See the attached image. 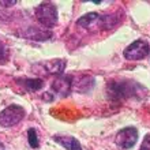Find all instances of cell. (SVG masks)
Segmentation results:
<instances>
[{
	"label": "cell",
	"instance_id": "1",
	"mask_svg": "<svg viewBox=\"0 0 150 150\" xmlns=\"http://www.w3.org/2000/svg\"><path fill=\"white\" fill-rule=\"evenodd\" d=\"M36 18L45 28H53L57 23V8L55 4L45 1L36 8Z\"/></svg>",
	"mask_w": 150,
	"mask_h": 150
},
{
	"label": "cell",
	"instance_id": "10",
	"mask_svg": "<svg viewBox=\"0 0 150 150\" xmlns=\"http://www.w3.org/2000/svg\"><path fill=\"white\" fill-rule=\"evenodd\" d=\"M18 82L28 91H37L44 86V81L40 78H33V79L23 78V79H18Z\"/></svg>",
	"mask_w": 150,
	"mask_h": 150
},
{
	"label": "cell",
	"instance_id": "15",
	"mask_svg": "<svg viewBox=\"0 0 150 150\" xmlns=\"http://www.w3.org/2000/svg\"><path fill=\"white\" fill-rule=\"evenodd\" d=\"M15 4H16V0H11V1H3V0H0V6L8 7V6H15Z\"/></svg>",
	"mask_w": 150,
	"mask_h": 150
},
{
	"label": "cell",
	"instance_id": "12",
	"mask_svg": "<svg viewBox=\"0 0 150 150\" xmlns=\"http://www.w3.org/2000/svg\"><path fill=\"white\" fill-rule=\"evenodd\" d=\"M28 139H29V143H30V146L33 147V149H37L38 147V138H37V132L34 128H30V130L28 131Z\"/></svg>",
	"mask_w": 150,
	"mask_h": 150
},
{
	"label": "cell",
	"instance_id": "9",
	"mask_svg": "<svg viewBox=\"0 0 150 150\" xmlns=\"http://www.w3.org/2000/svg\"><path fill=\"white\" fill-rule=\"evenodd\" d=\"M53 139L67 150H82L81 143L75 138H71V137H55Z\"/></svg>",
	"mask_w": 150,
	"mask_h": 150
},
{
	"label": "cell",
	"instance_id": "11",
	"mask_svg": "<svg viewBox=\"0 0 150 150\" xmlns=\"http://www.w3.org/2000/svg\"><path fill=\"white\" fill-rule=\"evenodd\" d=\"M26 37H30L32 40H36V41H44V40H48L52 37L51 32H44V30H38L36 28H30L28 30V34Z\"/></svg>",
	"mask_w": 150,
	"mask_h": 150
},
{
	"label": "cell",
	"instance_id": "6",
	"mask_svg": "<svg viewBox=\"0 0 150 150\" xmlns=\"http://www.w3.org/2000/svg\"><path fill=\"white\" fill-rule=\"evenodd\" d=\"M150 52L149 44L143 40H138V41H134V42L128 45L124 51V57L127 60H141L145 59Z\"/></svg>",
	"mask_w": 150,
	"mask_h": 150
},
{
	"label": "cell",
	"instance_id": "8",
	"mask_svg": "<svg viewBox=\"0 0 150 150\" xmlns=\"http://www.w3.org/2000/svg\"><path fill=\"white\" fill-rule=\"evenodd\" d=\"M44 68L47 70L48 74L52 75H60L63 74L64 68H66V62L62 59H55V60H48L42 64Z\"/></svg>",
	"mask_w": 150,
	"mask_h": 150
},
{
	"label": "cell",
	"instance_id": "14",
	"mask_svg": "<svg viewBox=\"0 0 150 150\" xmlns=\"http://www.w3.org/2000/svg\"><path fill=\"white\" fill-rule=\"evenodd\" d=\"M139 150H150V134H147L143 139L142 145H141V149Z\"/></svg>",
	"mask_w": 150,
	"mask_h": 150
},
{
	"label": "cell",
	"instance_id": "16",
	"mask_svg": "<svg viewBox=\"0 0 150 150\" xmlns=\"http://www.w3.org/2000/svg\"><path fill=\"white\" fill-rule=\"evenodd\" d=\"M0 150H4V146H3V143H0Z\"/></svg>",
	"mask_w": 150,
	"mask_h": 150
},
{
	"label": "cell",
	"instance_id": "5",
	"mask_svg": "<svg viewBox=\"0 0 150 150\" xmlns=\"http://www.w3.org/2000/svg\"><path fill=\"white\" fill-rule=\"evenodd\" d=\"M138 141V130L135 127H126L117 132L115 142L120 149H131Z\"/></svg>",
	"mask_w": 150,
	"mask_h": 150
},
{
	"label": "cell",
	"instance_id": "2",
	"mask_svg": "<svg viewBox=\"0 0 150 150\" xmlns=\"http://www.w3.org/2000/svg\"><path fill=\"white\" fill-rule=\"evenodd\" d=\"M138 85L132 82H112L108 86V94L112 100H124L138 93Z\"/></svg>",
	"mask_w": 150,
	"mask_h": 150
},
{
	"label": "cell",
	"instance_id": "13",
	"mask_svg": "<svg viewBox=\"0 0 150 150\" xmlns=\"http://www.w3.org/2000/svg\"><path fill=\"white\" fill-rule=\"evenodd\" d=\"M8 57V52L7 49H6V47H4L3 44L0 42V64H3L6 60H7Z\"/></svg>",
	"mask_w": 150,
	"mask_h": 150
},
{
	"label": "cell",
	"instance_id": "7",
	"mask_svg": "<svg viewBox=\"0 0 150 150\" xmlns=\"http://www.w3.org/2000/svg\"><path fill=\"white\" fill-rule=\"evenodd\" d=\"M72 82H74V76L72 75H59L52 82L51 87L56 94L67 96L72 90Z\"/></svg>",
	"mask_w": 150,
	"mask_h": 150
},
{
	"label": "cell",
	"instance_id": "4",
	"mask_svg": "<svg viewBox=\"0 0 150 150\" xmlns=\"http://www.w3.org/2000/svg\"><path fill=\"white\" fill-rule=\"evenodd\" d=\"M25 117V109L19 105H10L0 112V126L12 127Z\"/></svg>",
	"mask_w": 150,
	"mask_h": 150
},
{
	"label": "cell",
	"instance_id": "3",
	"mask_svg": "<svg viewBox=\"0 0 150 150\" xmlns=\"http://www.w3.org/2000/svg\"><path fill=\"white\" fill-rule=\"evenodd\" d=\"M111 16H103L97 14V12H89L86 15H83L82 18H79L76 25L81 26L83 29H87V30H96V29H108L109 25H108V21H109Z\"/></svg>",
	"mask_w": 150,
	"mask_h": 150
}]
</instances>
